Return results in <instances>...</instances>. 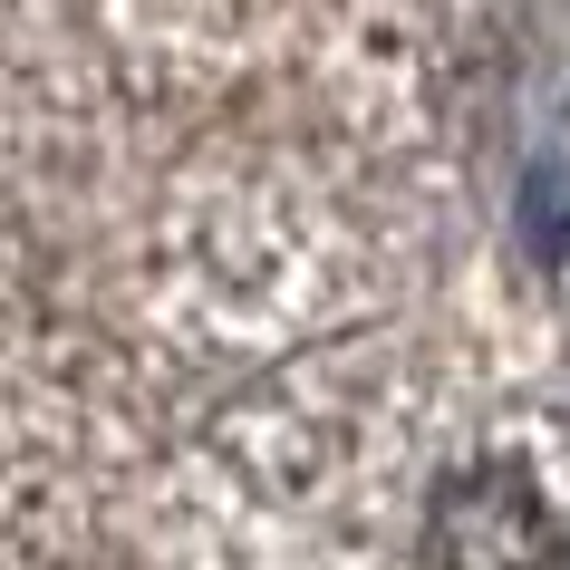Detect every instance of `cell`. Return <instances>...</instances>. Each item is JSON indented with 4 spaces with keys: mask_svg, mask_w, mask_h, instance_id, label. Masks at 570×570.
<instances>
[{
    "mask_svg": "<svg viewBox=\"0 0 570 570\" xmlns=\"http://www.w3.org/2000/svg\"><path fill=\"white\" fill-rule=\"evenodd\" d=\"M425 561L445 570H570V532L551 522L522 454L454 464L425 503Z\"/></svg>",
    "mask_w": 570,
    "mask_h": 570,
    "instance_id": "obj_1",
    "label": "cell"
},
{
    "mask_svg": "<svg viewBox=\"0 0 570 570\" xmlns=\"http://www.w3.org/2000/svg\"><path fill=\"white\" fill-rule=\"evenodd\" d=\"M561 213H570V155H551L522 184V242H532V262H561Z\"/></svg>",
    "mask_w": 570,
    "mask_h": 570,
    "instance_id": "obj_2",
    "label": "cell"
}]
</instances>
